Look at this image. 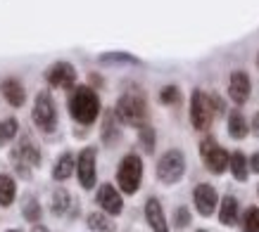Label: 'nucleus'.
<instances>
[{
	"label": "nucleus",
	"instance_id": "nucleus-36",
	"mask_svg": "<svg viewBox=\"0 0 259 232\" xmlns=\"http://www.w3.org/2000/svg\"><path fill=\"white\" fill-rule=\"evenodd\" d=\"M257 64H259V57H257Z\"/></svg>",
	"mask_w": 259,
	"mask_h": 232
},
{
	"label": "nucleus",
	"instance_id": "nucleus-4",
	"mask_svg": "<svg viewBox=\"0 0 259 232\" xmlns=\"http://www.w3.org/2000/svg\"><path fill=\"white\" fill-rule=\"evenodd\" d=\"M143 180V159L138 154H126L121 161H119L117 168V185L121 187L124 194H136L138 187H141Z\"/></svg>",
	"mask_w": 259,
	"mask_h": 232
},
{
	"label": "nucleus",
	"instance_id": "nucleus-10",
	"mask_svg": "<svg viewBox=\"0 0 259 232\" xmlns=\"http://www.w3.org/2000/svg\"><path fill=\"white\" fill-rule=\"evenodd\" d=\"M95 201H98V206H100L105 213H110V216H119V213L124 211V199H121V192H119L114 185H110V183H102V185L98 187Z\"/></svg>",
	"mask_w": 259,
	"mask_h": 232
},
{
	"label": "nucleus",
	"instance_id": "nucleus-8",
	"mask_svg": "<svg viewBox=\"0 0 259 232\" xmlns=\"http://www.w3.org/2000/svg\"><path fill=\"white\" fill-rule=\"evenodd\" d=\"M46 81L57 90H74L76 88V69L69 62H55L48 67Z\"/></svg>",
	"mask_w": 259,
	"mask_h": 232
},
{
	"label": "nucleus",
	"instance_id": "nucleus-33",
	"mask_svg": "<svg viewBox=\"0 0 259 232\" xmlns=\"http://www.w3.org/2000/svg\"><path fill=\"white\" fill-rule=\"evenodd\" d=\"M31 232H50L46 227V225H38V223H33V227H31Z\"/></svg>",
	"mask_w": 259,
	"mask_h": 232
},
{
	"label": "nucleus",
	"instance_id": "nucleus-6",
	"mask_svg": "<svg viewBox=\"0 0 259 232\" xmlns=\"http://www.w3.org/2000/svg\"><path fill=\"white\" fill-rule=\"evenodd\" d=\"M186 176V154L181 149H169L157 161V180L162 185H176Z\"/></svg>",
	"mask_w": 259,
	"mask_h": 232
},
{
	"label": "nucleus",
	"instance_id": "nucleus-34",
	"mask_svg": "<svg viewBox=\"0 0 259 232\" xmlns=\"http://www.w3.org/2000/svg\"><path fill=\"white\" fill-rule=\"evenodd\" d=\"M8 232H22V230H8Z\"/></svg>",
	"mask_w": 259,
	"mask_h": 232
},
{
	"label": "nucleus",
	"instance_id": "nucleus-7",
	"mask_svg": "<svg viewBox=\"0 0 259 232\" xmlns=\"http://www.w3.org/2000/svg\"><path fill=\"white\" fill-rule=\"evenodd\" d=\"M200 156H202V163L207 166V170L214 173V176H221L228 168V163H231V154L221 147L212 135L202 138V142H200Z\"/></svg>",
	"mask_w": 259,
	"mask_h": 232
},
{
	"label": "nucleus",
	"instance_id": "nucleus-17",
	"mask_svg": "<svg viewBox=\"0 0 259 232\" xmlns=\"http://www.w3.org/2000/svg\"><path fill=\"white\" fill-rule=\"evenodd\" d=\"M74 173H76V159H74V154H71V152H64L62 156H57L55 166H53V180L64 183V180H69Z\"/></svg>",
	"mask_w": 259,
	"mask_h": 232
},
{
	"label": "nucleus",
	"instance_id": "nucleus-1",
	"mask_svg": "<svg viewBox=\"0 0 259 232\" xmlns=\"http://www.w3.org/2000/svg\"><path fill=\"white\" fill-rule=\"evenodd\" d=\"M67 107H69V114L76 124L91 126L100 116V97L91 85H79V88L71 90Z\"/></svg>",
	"mask_w": 259,
	"mask_h": 232
},
{
	"label": "nucleus",
	"instance_id": "nucleus-29",
	"mask_svg": "<svg viewBox=\"0 0 259 232\" xmlns=\"http://www.w3.org/2000/svg\"><path fill=\"white\" fill-rule=\"evenodd\" d=\"M100 62L105 64H119V62H126V64H138V60H136L134 54L128 52H107L100 57Z\"/></svg>",
	"mask_w": 259,
	"mask_h": 232
},
{
	"label": "nucleus",
	"instance_id": "nucleus-18",
	"mask_svg": "<svg viewBox=\"0 0 259 232\" xmlns=\"http://www.w3.org/2000/svg\"><path fill=\"white\" fill-rule=\"evenodd\" d=\"M238 211H240V204L233 194H226L219 204V223L226 225V227H233L238 223Z\"/></svg>",
	"mask_w": 259,
	"mask_h": 232
},
{
	"label": "nucleus",
	"instance_id": "nucleus-3",
	"mask_svg": "<svg viewBox=\"0 0 259 232\" xmlns=\"http://www.w3.org/2000/svg\"><path fill=\"white\" fill-rule=\"evenodd\" d=\"M217 107H214V97L207 95L204 90L195 88L190 95V124L195 131H209V126L214 121Z\"/></svg>",
	"mask_w": 259,
	"mask_h": 232
},
{
	"label": "nucleus",
	"instance_id": "nucleus-9",
	"mask_svg": "<svg viewBox=\"0 0 259 232\" xmlns=\"http://www.w3.org/2000/svg\"><path fill=\"white\" fill-rule=\"evenodd\" d=\"M95 159H98V149L83 147L76 156V178L83 190H93L95 187Z\"/></svg>",
	"mask_w": 259,
	"mask_h": 232
},
{
	"label": "nucleus",
	"instance_id": "nucleus-11",
	"mask_svg": "<svg viewBox=\"0 0 259 232\" xmlns=\"http://www.w3.org/2000/svg\"><path fill=\"white\" fill-rule=\"evenodd\" d=\"M193 201H195V209L200 216L209 218L217 211V204H219V194L209 183H200L193 190Z\"/></svg>",
	"mask_w": 259,
	"mask_h": 232
},
{
	"label": "nucleus",
	"instance_id": "nucleus-12",
	"mask_svg": "<svg viewBox=\"0 0 259 232\" xmlns=\"http://www.w3.org/2000/svg\"><path fill=\"white\" fill-rule=\"evenodd\" d=\"M250 93H252V83L247 71H233L231 78H228V97L240 107V104L250 100Z\"/></svg>",
	"mask_w": 259,
	"mask_h": 232
},
{
	"label": "nucleus",
	"instance_id": "nucleus-21",
	"mask_svg": "<svg viewBox=\"0 0 259 232\" xmlns=\"http://www.w3.org/2000/svg\"><path fill=\"white\" fill-rule=\"evenodd\" d=\"M86 225L93 232H114V223H112L110 213H105L102 209L100 211H93V213H88Z\"/></svg>",
	"mask_w": 259,
	"mask_h": 232
},
{
	"label": "nucleus",
	"instance_id": "nucleus-13",
	"mask_svg": "<svg viewBox=\"0 0 259 232\" xmlns=\"http://www.w3.org/2000/svg\"><path fill=\"white\" fill-rule=\"evenodd\" d=\"M10 159H19V161L29 163V166H33V168L43 163V154H40V149L31 142L29 135H22V138L17 140L15 149L10 152Z\"/></svg>",
	"mask_w": 259,
	"mask_h": 232
},
{
	"label": "nucleus",
	"instance_id": "nucleus-24",
	"mask_svg": "<svg viewBox=\"0 0 259 232\" xmlns=\"http://www.w3.org/2000/svg\"><path fill=\"white\" fill-rule=\"evenodd\" d=\"M22 216L26 223H40V216H43V209H40V201L29 194L26 199H24V206H22Z\"/></svg>",
	"mask_w": 259,
	"mask_h": 232
},
{
	"label": "nucleus",
	"instance_id": "nucleus-31",
	"mask_svg": "<svg viewBox=\"0 0 259 232\" xmlns=\"http://www.w3.org/2000/svg\"><path fill=\"white\" fill-rule=\"evenodd\" d=\"M250 170L252 173H259V152H254L250 156Z\"/></svg>",
	"mask_w": 259,
	"mask_h": 232
},
{
	"label": "nucleus",
	"instance_id": "nucleus-14",
	"mask_svg": "<svg viewBox=\"0 0 259 232\" xmlns=\"http://www.w3.org/2000/svg\"><path fill=\"white\" fill-rule=\"evenodd\" d=\"M145 220H148L152 232H169L164 209H162L157 197H148V201H145Z\"/></svg>",
	"mask_w": 259,
	"mask_h": 232
},
{
	"label": "nucleus",
	"instance_id": "nucleus-37",
	"mask_svg": "<svg viewBox=\"0 0 259 232\" xmlns=\"http://www.w3.org/2000/svg\"><path fill=\"white\" fill-rule=\"evenodd\" d=\"M257 192H259V187H257Z\"/></svg>",
	"mask_w": 259,
	"mask_h": 232
},
{
	"label": "nucleus",
	"instance_id": "nucleus-2",
	"mask_svg": "<svg viewBox=\"0 0 259 232\" xmlns=\"http://www.w3.org/2000/svg\"><path fill=\"white\" fill-rule=\"evenodd\" d=\"M114 111H117L119 121L124 126H136L138 128V126L148 121V102L138 90H126L114 104Z\"/></svg>",
	"mask_w": 259,
	"mask_h": 232
},
{
	"label": "nucleus",
	"instance_id": "nucleus-20",
	"mask_svg": "<svg viewBox=\"0 0 259 232\" xmlns=\"http://www.w3.org/2000/svg\"><path fill=\"white\" fill-rule=\"evenodd\" d=\"M228 168H231V173H233V178H236L238 183H245V180L250 178V159H247L243 152H233V154H231Z\"/></svg>",
	"mask_w": 259,
	"mask_h": 232
},
{
	"label": "nucleus",
	"instance_id": "nucleus-23",
	"mask_svg": "<svg viewBox=\"0 0 259 232\" xmlns=\"http://www.w3.org/2000/svg\"><path fill=\"white\" fill-rule=\"evenodd\" d=\"M71 206V194L64 190V187H57L53 192V201H50V211L53 216H64Z\"/></svg>",
	"mask_w": 259,
	"mask_h": 232
},
{
	"label": "nucleus",
	"instance_id": "nucleus-32",
	"mask_svg": "<svg viewBox=\"0 0 259 232\" xmlns=\"http://www.w3.org/2000/svg\"><path fill=\"white\" fill-rule=\"evenodd\" d=\"M252 131L254 133H259V111L254 114V119H252Z\"/></svg>",
	"mask_w": 259,
	"mask_h": 232
},
{
	"label": "nucleus",
	"instance_id": "nucleus-19",
	"mask_svg": "<svg viewBox=\"0 0 259 232\" xmlns=\"http://www.w3.org/2000/svg\"><path fill=\"white\" fill-rule=\"evenodd\" d=\"M247 133H250V126L245 121L243 111L233 109V111L228 114V135L233 140H243V138H247Z\"/></svg>",
	"mask_w": 259,
	"mask_h": 232
},
{
	"label": "nucleus",
	"instance_id": "nucleus-28",
	"mask_svg": "<svg viewBox=\"0 0 259 232\" xmlns=\"http://www.w3.org/2000/svg\"><path fill=\"white\" fill-rule=\"evenodd\" d=\"M243 232H259V209L250 206L243 216Z\"/></svg>",
	"mask_w": 259,
	"mask_h": 232
},
{
	"label": "nucleus",
	"instance_id": "nucleus-22",
	"mask_svg": "<svg viewBox=\"0 0 259 232\" xmlns=\"http://www.w3.org/2000/svg\"><path fill=\"white\" fill-rule=\"evenodd\" d=\"M15 197H17V183H15V178H12V176H8V173H3V176H0V206H3V209L12 206Z\"/></svg>",
	"mask_w": 259,
	"mask_h": 232
},
{
	"label": "nucleus",
	"instance_id": "nucleus-27",
	"mask_svg": "<svg viewBox=\"0 0 259 232\" xmlns=\"http://www.w3.org/2000/svg\"><path fill=\"white\" fill-rule=\"evenodd\" d=\"M159 102L166 104V107H174V104H179L181 102V90L179 85H164L162 90H159Z\"/></svg>",
	"mask_w": 259,
	"mask_h": 232
},
{
	"label": "nucleus",
	"instance_id": "nucleus-16",
	"mask_svg": "<svg viewBox=\"0 0 259 232\" xmlns=\"http://www.w3.org/2000/svg\"><path fill=\"white\" fill-rule=\"evenodd\" d=\"M119 116L114 109H107L105 114H102V131H100V138H102V145H107V147H112V145H117L119 138H121V131H119Z\"/></svg>",
	"mask_w": 259,
	"mask_h": 232
},
{
	"label": "nucleus",
	"instance_id": "nucleus-30",
	"mask_svg": "<svg viewBox=\"0 0 259 232\" xmlns=\"http://www.w3.org/2000/svg\"><path fill=\"white\" fill-rule=\"evenodd\" d=\"M190 211H188V206H179V209L174 211V227L176 230H186L190 225Z\"/></svg>",
	"mask_w": 259,
	"mask_h": 232
},
{
	"label": "nucleus",
	"instance_id": "nucleus-25",
	"mask_svg": "<svg viewBox=\"0 0 259 232\" xmlns=\"http://www.w3.org/2000/svg\"><path fill=\"white\" fill-rule=\"evenodd\" d=\"M17 135H19V124H17V119H5V121H0V147L10 145Z\"/></svg>",
	"mask_w": 259,
	"mask_h": 232
},
{
	"label": "nucleus",
	"instance_id": "nucleus-26",
	"mask_svg": "<svg viewBox=\"0 0 259 232\" xmlns=\"http://www.w3.org/2000/svg\"><path fill=\"white\" fill-rule=\"evenodd\" d=\"M138 140H141L143 149H145L148 154L155 152V142H157V133H155V128H150L148 124L138 126Z\"/></svg>",
	"mask_w": 259,
	"mask_h": 232
},
{
	"label": "nucleus",
	"instance_id": "nucleus-15",
	"mask_svg": "<svg viewBox=\"0 0 259 232\" xmlns=\"http://www.w3.org/2000/svg\"><path fill=\"white\" fill-rule=\"evenodd\" d=\"M0 93H3V97L8 100L10 107L19 109L26 102V90H24V83L19 81V78H5V81H0Z\"/></svg>",
	"mask_w": 259,
	"mask_h": 232
},
{
	"label": "nucleus",
	"instance_id": "nucleus-35",
	"mask_svg": "<svg viewBox=\"0 0 259 232\" xmlns=\"http://www.w3.org/2000/svg\"><path fill=\"white\" fill-rule=\"evenodd\" d=\"M197 232H207V230H197Z\"/></svg>",
	"mask_w": 259,
	"mask_h": 232
},
{
	"label": "nucleus",
	"instance_id": "nucleus-5",
	"mask_svg": "<svg viewBox=\"0 0 259 232\" xmlns=\"http://www.w3.org/2000/svg\"><path fill=\"white\" fill-rule=\"evenodd\" d=\"M31 121L40 133H53L57 128V107L53 102V95L48 90H40L33 100Z\"/></svg>",
	"mask_w": 259,
	"mask_h": 232
}]
</instances>
